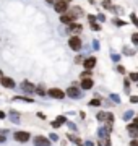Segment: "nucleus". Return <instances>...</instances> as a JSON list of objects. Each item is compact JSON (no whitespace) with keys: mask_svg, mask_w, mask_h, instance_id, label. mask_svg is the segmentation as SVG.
<instances>
[{"mask_svg":"<svg viewBox=\"0 0 138 146\" xmlns=\"http://www.w3.org/2000/svg\"><path fill=\"white\" fill-rule=\"evenodd\" d=\"M67 94L70 96V97H78V96H80V91H78L75 86H72V88H68V89H67Z\"/></svg>","mask_w":138,"mask_h":146,"instance_id":"13","label":"nucleus"},{"mask_svg":"<svg viewBox=\"0 0 138 146\" xmlns=\"http://www.w3.org/2000/svg\"><path fill=\"white\" fill-rule=\"evenodd\" d=\"M91 29H93V31H99V24L93 23V24H91Z\"/></svg>","mask_w":138,"mask_h":146,"instance_id":"30","label":"nucleus"},{"mask_svg":"<svg viewBox=\"0 0 138 146\" xmlns=\"http://www.w3.org/2000/svg\"><path fill=\"white\" fill-rule=\"evenodd\" d=\"M89 104H91V106H101V101H98V99H93Z\"/></svg>","mask_w":138,"mask_h":146,"instance_id":"26","label":"nucleus"},{"mask_svg":"<svg viewBox=\"0 0 138 146\" xmlns=\"http://www.w3.org/2000/svg\"><path fill=\"white\" fill-rule=\"evenodd\" d=\"M67 7H68V5L63 2V0H58V2H55L54 10H55L57 13H65V12H67Z\"/></svg>","mask_w":138,"mask_h":146,"instance_id":"5","label":"nucleus"},{"mask_svg":"<svg viewBox=\"0 0 138 146\" xmlns=\"http://www.w3.org/2000/svg\"><path fill=\"white\" fill-rule=\"evenodd\" d=\"M133 115H135V114H133L132 110H128V112H127V114H123V120H128V119H132Z\"/></svg>","mask_w":138,"mask_h":146,"instance_id":"18","label":"nucleus"},{"mask_svg":"<svg viewBox=\"0 0 138 146\" xmlns=\"http://www.w3.org/2000/svg\"><path fill=\"white\" fill-rule=\"evenodd\" d=\"M73 21H75V18L70 15V13H62V16H60V23L70 24V23H73Z\"/></svg>","mask_w":138,"mask_h":146,"instance_id":"9","label":"nucleus"},{"mask_svg":"<svg viewBox=\"0 0 138 146\" xmlns=\"http://www.w3.org/2000/svg\"><path fill=\"white\" fill-rule=\"evenodd\" d=\"M15 140L20 141V143H25V141L29 140V133H28V131H16V133H15Z\"/></svg>","mask_w":138,"mask_h":146,"instance_id":"6","label":"nucleus"},{"mask_svg":"<svg viewBox=\"0 0 138 146\" xmlns=\"http://www.w3.org/2000/svg\"><path fill=\"white\" fill-rule=\"evenodd\" d=\"M110 99H112V101H114V102H117V104H119V102H120V97H119V96H117V94H112V96H110Z\"/></svg>","mask_w":138,"mask_h":146,"instance_id":"24","label":"nucleus"},{"mask_svg":"<svg viewBox=\"0 0 138 146\" xmlns=\"http://www.w3.org/2000/svg\"><path fill=\"white\" fill-rule=\"evenodd\" d=\"M34 91H36L37 94H41V96H44V94H46V91H44V89L41 88V86H39V88H34Z\"/></svg>","mask_w":138,"mask_h":146,"instance_id":"20","label":"nucleus"},{"mask_svg":"<svg viewBox=\"0 0 138 146\" xmlns=\"http://www.w3.org/2000/svg\"><path fill=\"white\" fill-rule=\"evenodd\" d=\"M49 138H50L52 141H57V140H58V136H57L55 133H50V135H49Z\"/></svg>","mask_w":138,"mask_h":146,"instance_id":"28","label":"nucleus"},{"mask_svg":"<svg viewBox=\"0 0 138 146\" xmlns=\"http://www.w3.org/2000/svg\"><path fill=\"white\" fill-rule=\"evenodd\" d=\"M83 63H85V68H86V70H91V68L96 65V58L94 57H89V58H86Z\"/></svg>","mask_w":138,"mask_h":146,"instance_id":"10","label":"nucleus"},{"mask_svg":"<svg viewBox=\"0 0 138 146\" xmlns=\"http://www.w3.org/2000/svg\"><path fill=\"white\" fill-rule=\"evenodd\" d=\"M0 81H2V85L5 86V88H8V89H13V88H15V81H13L12 78H8V76H2V78H0Z\"/></svg>","mask_w":138,"mask_h":146,"instance_id":"8","label":"nucleus"},{"mask_svg":"<svg viewBox=\"0 0 138 146\" xmlns=\"http://www.w3.org/2000/svg\"><path fill=\"white\" fill-rule=\"evenodd\" d=\"M136 123H138V119H136L135 115H133V122L128 125V127H127V130H128V133H130V136H132V138H136V136H138V128H136Z\"/></svg>","mask_w":138,"mask_h":146,"instance_id":"2","label":"nucleus"},{"mask_svg":"<svg viewBox=\"0 0 138 146\" xmlns=\"http://www.w3.org/2000/svg\"><path fill=\"white\" fill-rule=\"evenodd\" d=\"M10 119H12L13 122H20V119H18V114L13 110V112H10Z\"/></svg>","mask_w":138,"mask_h":146,"instance_id":"16","label":"nucleus"},{"mask_svg":"<svg viewBox=\"0 0 138 146\" xmlns=\"http://www.w3.org/2000/svg\"><path fill=\"white\" fill-rule=\"evenodd\" d=\"M70 15L73 16L75 20H77V18H80V16L83 15V12H81V8H80V7H75V8H73V10H72V12H70Z\"/></svg>","mask_w":138,"mask_h":146,"instance_id":"14","label":"nucleus"},{"mask_svg":"<svg viewBox=\"0 0 138 146\" xmlns=\"http://www.w3.org/2000/svg\"><path fill=\"white\" fill-rule=\"evenodd\" d=\"M117 71H119V73H125V68H123V67H117Z\"/></svg>","mask_w":138,"mask_h":146,"instance_id":"35","label":"nucleus"},{"mask_svg":"<svg viewBox=\"0 0 138 146\" xmlns=\"http://www.w3.org/2000/svg\"><path fill=\"white\" fill-rule=\"evenodd\" d=\"M130 102L136 104V102H138V97H136V96H132V97H130Z\"/></svg>","mask_w":138,"mask_h":146,"instance_id":"33","label":"nucleus"},{"mask_svg":"<svg viewBox=\"0 0 138 146\" xmlns=\"http://www.w3.org/2000/svg\"><path fill=\"white\" fill-rule=\"evenodd\" d=\"M50 97H54V99H63V96H65V93L63 91H60V89H57V88H52V89H49V93H47Z\"/></svg>","mask_w":138,"mask_h":146,"instance_id":"4","label":"nucleus"},{"mask_svg":"<svg viewBox=\"0 0 138 146\" xmlns=\"http://www.w3.org/2000/svg\"><path fill=\"white\" fill-rule=\"evenodd\" d=\"M96 119H98L99 122H107V123L110 125L114 122V114H110V112H98Z\"/></svg>","mask_w":138,"mask_h":146,"instance_id":"1","label":"nucleus"},{"mask_svg":"<svg viewBox=\"0 0 138 146\" xmlns=\"http://www.w3.org/2000/svg\"><path fill=\"white\" fill-rule=\"evenodd\" d=\"M81 88H83V89H91V88H93V80H91V78H83Z\"/></svg>","mask_w":138,"mask_h":146,"instance_id":"12","label":"nucleus"},{"mask_svg":"<svg viewBox=\"0 0 138 146\" xmlns=\"http://www.w3.org/2000/svg\"><path fill=\"white\" fill-rule=\"evenodd\" d=\"M0 119H5V112H2V110H0Z\"/></svg>","mask_w":138,"mask_h":146,"instance_id":"37","label":"nucleus"},{"mask_svg":"<svg viewBox=\"0 0 138 146\" xmlns=\"http://www.w3.org/2000/svg\"><path fill=\"white\" fill-rule=\"evenodd\" d=\"M15 101H25V102H33V99H29V97H21V96H16Z\"/></svg>","mask_w":138,"mask_h":146,"instance_id":"17","label":"nucleus"},{"mask_svg":"<svg viewBox=\"0 0 138 146\" xmlns=\"http://www.w3.org/2000/svg\"><path fill=\"white\" fill-rule=\"evenodd\" d=\"M34 146H50V141L46 136H36L34 138Z\"/></svg>","mask_w":138,"mask_h":146,"instance_id":"7","label":"nucleus"},{"mask_svg":"<svg viewBox=\"0 0 138 146\" xmlns=\"http://www.w3.org/2000/svg\"><path fill=\"white\" fill-rule=\"evenodd\" d=\"M63 2H65V3H68V2H70V0H63Z\"/></svg>","mask_w":138,"mask_h":146,"instance_id":"39","label":"nucleus"},{"mask_svg":"<svg viewBox=\"0 0 138 146\" xmlns=\"http://www.w3.org/2000/svg\"><path fill=\"white\" fill-rule=\"evenodd\" d=\"M130 18H132V23H133V24H135V26H136V24H138V20H136V15H135V13H132V15H130Z\"/></svg>","mask_w":138,"mask_h":146,"instance_id":"22","label":"nucleus"},{"mask_svg":"<svg viewBox=\"0 0 138 146\" xmlns=\"http://www.w3.org/2000/svg\"><path fill=\"white\" fill-rule=\"evenodd\" d=\"M89 76H91V71H89V70H85L81 73V78H89Z\"/></svg>","mask_w":138,"mask_h":146,"instance_id":"21","label":"nucleus"},{"mask_svg":"<svg viewBox=\"0 0 138 146\" xmlns=\"http://www.w3.org/2000/svg\"><path fill=\"white\" fill-rule=\"evenodd\" d=\"M21 89L26 93H34V85H31L29 81H23L21 83Z\"/></svg>","mask_w":138,"mask_h":146,"instance_id":"11","label":"nucleus"},{"mask_svg":"<svg viewBox=\"0 0 138 146\" xmlns=\"http://www.w3.org/2000/svg\"><path fill=\"white\" fill-rule=\"evenodd\" d=\"M130 80H132V81H136V80H138V75H136V73H130Z\"/></svg>","mask_w":138,"mask_h":146,"instance_id":"27","label":"nucleus"},{"mask_svg":"<svg viewBox=\"0 0 138 146\" xmlns=\"http://www.w3.org/2000/svg\"><path fill=\"white\" fill-rule=\"evenodd\" d=\"M5 140H7V131H0V143H3Z\"/></svg>","mask_w":138,"mask_h":146,"instance_id":"19","label":"nucleus"},{"mask_svg":"<svg viewBox=\"0 0 138 146\" xmlns=\"http://www.w3.org/2000/svg\"><path fill=\"white\" fill-rule=\"evenodd\" d=\"M57 122H58V123L62 125V123H65V122H67V119H65L63 115H60V117H58V119H57Z\"/></svg>","mask_w":138,"mask_h":146,"instance_id":"25","label":"nucleus"},{"mask_svg":"<svg viewBox=\"0 0 138 146\" xmlns=\"http://www.w3.org/2000/svg\"><path fill=\"white\" fill-rule=\"evenodd\" d=\"M114 23H115L117 26H123V24H125V23L122 21V20H115V21H114Z\"/></svg>","mask_w":138,"mask_h":146,"instance_id":"32","label":"nucleus"},{"mask_svg":"<svg viewBox=\"0 0 138 146\" xmlns=\"http://www.w3.org/2000/svg\"><path fill=\"white\" fill-rule=\"evenodd\" d=\"M130 146H136V141H135V140H133V141H132V143H130Z\"/></svg>","mask_w":138,"mask_h":146,"instance_id":"38","label":"nucleus"},{"mask_svg":"<svg viewBox=\"0 0 138 146\" xmlns=\"http://www.w3.org/2000/svg\"><path fill=\"white\" fill-rule=\"evenodd\" d=\"M47 2H54V0H47Z\"/></svg>","mask_w":138,"mask_h":146,"instance_id":"41","label":"nucleus"},{"mask_svg":"<svg viewBox=\"0 0 138 146\" xmlns=\"http://www.w3.org/2000/svg\"><path fill=\"white\" fill-rule=\"evenodd\" d=\"M77 63H83V57H77Z\"/></svg>","mask_w":138,"mask_h":146,"instance_id":"36","label":"nucleus"},{"mask_svg":"<svg viewBox=\"0 0 138 146\" xmlns=\"http://www.w3.org/2000/svg\"><path fill=\"white\" fill-rule=\"evenodd\" d=\"M68 29H70L72 33H80L81 26H80V24H75V23H70V24H68Z\"/></svg>","mask_w":138,"mask_h":146,"instance_id":"15","label":"nucleus"},{"mask_svg":"<svg viewBox=\"0 0 138 146\" xmlns=\"http://www.w3.org/2000/svg\"><path fill=\"white\" fill-rule=\"evenodd\" d=\"M102 7H104V8H109V10H112V5H110V2H109V0H106V2L102 3Z\"/></svg>","mask_w":138,"mask_h":146,"instance_id":"23","label":"nucleus"},{"mask_svg":"<svg viewBox=\"0 0 138 146\" xmlns=\"http://www.w3.org/2000/svg\"><path fill=\"white\" fill-rule=\"evenodd\" d=\"M52 127H54V128H60V123L55 120V122H52Z\"/></svg>","mask_w":138,"mask_h":146,"instance_id":"34","label":"nucleus"},{"mask_svg":"<svg viewBox=\"0 0 138 146\" xmlns=\"http://www.w3.org/2000/svg\"><path fill=\"white\" fill-rule=\"evenodd\" d=\"M132 41L133 44H138V34H132Z\"/></svg>","mask_w":138,"mask_h":146,"instance_id":"29","label":"nucleus"},{"mask_svg":"<svg viewBox=\"0 0 138 146\" xmlns=\"http://www.w3.org/2000/svg\"><path fill=\"white\" fill-rule=\"evenodd\" d=\"M68 46L73 49V50H80L81 49V39L78 36H72L70 41H68Z\"/></svg>","mask_w":138,"mask_h":146,"instance_id":"3","label":"nucleus"},{"mask_svg":"<svg viewBox=\"0 0 138 146\" xmlns=\"http://www.w3.org/2000/svg\"><path fill=\"white\" fill-rule=\"evenodd\" d=\"M0 78H2V70H0Z\"/></svg>","mask_w":138,"mask_h":146,"instance_id":"40","label":"nucleus"},{"mask_svg":"<svg viewBox=\"0 0 138 146\" xmlns=\"http://www.w3.org/2000/svg\"><path fill=\"white\" fill-rule=\"evenodd\" d=\"M72 141H75V143H77L78 146H81V144H83V141L80 140V138H73V140H72Z\"/></svg>","mask_w":138,"mask_h":146,"instance_id":"31","label":"nucleus"}]
</instances>
